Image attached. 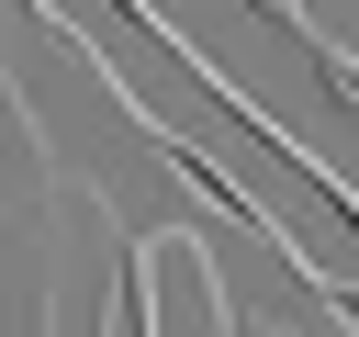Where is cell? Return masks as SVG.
I'll use <instances>...</instances> for the list:
<instances>
[]
</instances>
